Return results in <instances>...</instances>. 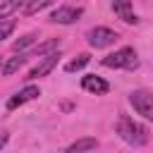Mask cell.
<instances>
[{"label": "cell", "mask_w": 153, "mask_h": 153, "mask_svg": "<svg viewBox=\"0 0 153 153\" xmlns=\"http://www.w3.org/2000/svg\"><path fill=\"white\" fill-rule=\"evenodd\" d=\"M81 88L88 91V93H96V96H103L110 91V84L103 79V76H96V74H86L81 79Z\"/></svg>", "instance_id": "cell-8"}, {"label": "cell", "mask_w": 153, "mask_h": 153, "mask_svg": "<svg viewBox=\"0 0 153 153\" xmlns=\"http://www.w3.org/2000/svg\"><path fill=\"white\" fill-rule=\"evenodd\" d=\"M57 48H60V38H48L33 48V55H53Z\"/></svg>", "instance_id": "cell-12"}, {"label": "cell", "mask_w": 153, "mask_h": 153, "mask_svg": "<svg viewBox=\"0 0 153 153\" xmlns=\"http://www.w3.org/2000/svg\"><path fill=\"white\" fill-rule=\"evenodd\" d=\"M55 0H26V5H24V14H36V12H41V10H45L48 5H53Z\"/></svg>", "instance_id": "cell-15"}, {"label": "cell", "mask_w": 153, "mask_h": 153, "mask_svg": "<svg viewBox=\"0 0 153 153\" xmlns=\"http://www.w3.org/2000/svg\"><path fill=\"white\" fill-rule=\"evenodd\" d=\"M14 26H17V24H14L12 19H2V22H0V43H2L12 31H14Z\"/></svg>", "instance_id": "cell-17"}, {"label": "cell", "mask_w": 153, "mask_h": 153, "mask_svg": "<svg viewBox=\"0 0 153 153\" xmlns=\"http://www.w3.org/2000/svg\"><path fill=\"white\" fill-rule=\"evenodd\" d=\"M22 5H24V0H2V2H0V22L7 19L10 14H14Z\"/></svg>", "instance_id": "cell-14"}, {"label": "cell", "mask_w": 153, "mask_h": 153, "mask_svg": "<svg viewBox=\"0 0 153 153\" xmlns=\"http://www.w3.org/2000/svg\"><path fill=\"white\" fill-rule=\"evenodd\" d=\"M112 10L124 24H136L139 22V17L131 12V0H112Z\"/></svg>", "instance_id": "cell-9"}, {"label": "cell", "mask_w": 153, "mask_h": 153, "mask_svg": "<svg viewBox=\"0 0 153 153\" xmlns=\"http://www.w3.org/2000/svg\"><path fill=\"white\" fill-rule=\"evenodd\" d=\"M81 7H69V5H62L57 7L53 14H50V22L53 24H74L79 17H81Z\"/></svg>", "instance_id": "cell-5"}, {"label": "cell", "mask_w": 153, "mask_h": 153, "mask_svg": "<svg viewBox=\"0 0 153 153\" xmlns=\"http://www.w3.org/2000/svg\"><path fill=\"white\" fill-rule=\"evenodd\" d=\"M96 146H98V141L93 136H84V139H76L72 146H67L65 153H91Z\"/></svg>", "instance_id": "cell-10"}, {"label": "cell", "mask_w": 153, "mask_h": 153, "mask_svg": "<svg viewBox=\"0 0 153 153\" xmlns=\"http://www.w3.org/2000/svg\"><path fill=\"white\" fill-rule=\"evenodd\" d=\"M129 103H131V108H134L141 117L153 120V93H151V91H146V88L131 91V93H129Z\"/></svg>", "instance_id": "cell-3"}, {"label": "cell", "mask_w": 153, "mask_h": 153, "mask_svg": "<svg viewBox=\"0 0 153 153\" xmlns=\"http://www.w3.org/2000/svg\"><path fill=\"white\" fill-rule=\"evenodd\" d=\"M100 65L103 67H112V69H134V67H139V57H136V50L134 48L124 45V48L105 55L100 60Z\"/></svg>", "instance_id": "cell-2"}, {"label": "cell", "mask_w": 153, "mask_h": 153, "mask_svg": "<svg viewBox=\"0 0 153 153\" xmlns=\"http://www.w3.org/2000/svg\"><path fill=\"white\" fill-rule=\"evenodd\" d=\"M88 62H91V55H88V53H81V55H76L74 60H69V62L65 65V72H69V74H72V72H79V69H84Z\"/></svg>", "instance_id": "cell-13"}, {"label": "cell", "mask_w": 153, "mask_h": 153, "mask_svg": "<svg viewBox=\"0 0 153 153\" xmlns=\"http://www.w3.org/2000/svg\"><path fill=\"white\" fill-rule=\"evenodd\" d=\"M0 72H2V65H0Z\"/></svg>", "instance_id": "cell-19"}, {"label": "cell", "mask_w": 153, "mask_h": 153, "mask_svg": "<svg viewBox=\"0 0 153 153\" xmlns=\"http://www.w3.org/2000/svg\"><path fill=\"white\" fill-rule=\"evenodd\" d=\"M36 38H38L36 33H26V36H22V38H17V41L12 43V48H14L17 53H22V50H26L29 45H33V43H36Z\"/></svg>", "instance_id": "cell-16"}, {"label": "cell", "mask_w": 153, "mask_h": 153, "mask_svg": "<svg viewBox=\"0 0 153 153\" xmlns=\"http://www.w3.org/2000/svg\"><path fill=\"white\" fill-rule=\"evenodd\" d=\"M115 131H117L120 139L127 141L129 146H143V143L148 141V129H146L141 122H136L134 117H129V115H120V117H117Z\"/></svg>", "instance_id": "cell-1"}, {"label": "cell", "mask_w": 153, "mask_h": 153, "mask_svg": "<svg viewBox=\"0 0 153 153\" xmlns=\"http://www.w3.org/2000/svg\"><path fill=\"white\" fill-rule=\"evenodd\" d=\"M26 60H29V57H26V55H22V53H19V55H14V57H7V60L2 62V74H5V76H12L14 72H19V69L26 65Z\"/></svg>", "instance_id": "cell-11"}, {"label": "cell", "mask_w": 153, "mask_h": 153, "mask_svg": "<svg viewBox=\"0 0 153 153\" xmlns=\"http://www.w3.org/2000/svg\"><path fill=\"white\" fill-rule=\"evenodd\" d=\"M57 62H60V55H57V53L45 55V57H43V60H41V62L29 72V76H26V79H29V81H33V79H41V76H45V74H50V72L57 67Z\"/></svg>", "instance_id": "cell-6"}, {"label": "cell", "mask_w": 153, "mask_h": 153, "mask_svg": "<svg viewBox=\"0 0 153 153\" xmlns=\"http://www.w3.org/2000/svg\"><path fill=\"white\" fill-rule=\"evenodd\" d=\"M117 38H120L117 31H112V29H108V26H93V29L86 31V41H88L91 48H108V45H115Z\"/></svg>", "instance_id": "cell-4"}, {"label": "cell", "mask_w": 153, "mask_h": 153, "mask_svg": "<svg viewBox=\"0 0 153 153\" xmlns=\"http://www.w3.org/2000/svg\"><path fill=\"white\" fill-rule=\"evenodd\" d=\"M38 96H41L38 86H24L22 91H17V93L7 100V110H17L19 105H24V103H29V100H33V98H38Z\"/></svg>", "instance_id": "cell-7"}, {"label": "cell", "mask_w": 153, "mask_h": 153, "mask_svg": "<svg viewBox=\"0 0 153 153\" xmlns=\"http://www.w3.org/2000/svg\"><path fill=\"white\" fill-rule=\"evenodd\" d=\"M5 143H7V134L0 131V148H5Z\"/></svg>", "instance_id": "cell-18"}]
</instances>
